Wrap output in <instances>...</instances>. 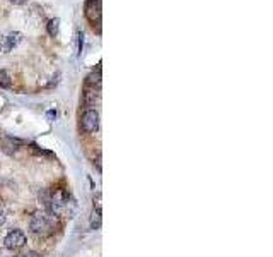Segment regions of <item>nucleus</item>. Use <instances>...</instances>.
Listing matches in <instances>:
<instances>
[{
	"label": "nucleus",
	"mask_w": 273,
	"mask_h": 257,
	"mask_svg": "<svg viewBox=\"0 0 273 257\" xmlns=\"http://www.w3.org/2000/svg\"><path fill=\"white\" fill-rule=\"evenodd\" d=\"M103 223V216H101V209L99 208H94L91 213V218H89V225H91L92 230H99Z\"/></svg>",
	"instance_id": "8"
},
{
	"label": "nucleus",
	"mask_w": 273,
	"mask_h": 257,
	"mask_svg": "<svg viewBox=\"0 0 273 257\" xmlns=\"http://www.w3.org/2000/svg\"><path fill=\"white\" fill-rule=\"evenodd\" d=\"M101 0H87L86 9H84V14H86V19L91 22L92 26H99L101 24Z\"/></svg>",
	"instance_id": "3"
},
{
	"label": "nucleus",
	"mask_w": 273,
	"mask_h": 257,
	"mask_svg": "<svg viewBox=\"0 0 273 257\" xmlns=\"http://www.w3.org/2000/svg\"><path fill=\"white\" fill-rule=\"evenodd\" d=\"M31 230L40 237H48L56 230V214L51 211H36L31 218Z\"/></svg>",
	"instance_id": "1"
},
{
	"label": "nucleus",
	"mask_w": 273,
	"mask_h": 257,
	"mask_svg": "<svg viewBox=\"0 0 273 257\" xmlns=\"http://www.w3.org/2000/svg\"><path fill=\"white\" fill-rule=\"evenodd\" d=\"M4 223H6V216H4V213L0 211V226H2Z\"/></svg>",
	"instance_id": "16"
},
{
	"label": "nucleus",
	"mask_w": 273,
	"mask_h": 257,
	"mask_svg": "<svg viewBox=\"0 0 273 257\" xmlns=\"http://www.w3.org/2000/svg\"><path fill=\"white\" fill-rule=\"evenodd\" d=\"M21 257H41L38 252H27V254H24V255H21Z\"/></svg>",
	"instance_id": "15"
},
{
	"label": "nucleus",
	"mask_w": 273,
	"mask_h": 257,
	"mask_svg": "<svg viewBox=\"0 0 273 257\" xmlns=\"http://www.w3.org/2000/svg\"><path fill=\"white\" fill-rule=\"evenodd\" d=\"M96 101H99V90L96 91V88H91V90H86L84 93V103L89 106H92Z\"/></svg>",
	"instance_id": "9"
},
{
	"label": "nucleus",
	"mask_w": 273,
	"mask_h": 257,
	"mask_svg": "<svg viewBox=\"0 0 273 257\" xmlns=\"http://www.w3.org/2000/svg\"><path fill=\"white\" fill-rule=\"evenodd\" d=\"M4 244H6L7 249H11V250L22 249V247L26 245V233L22 232V230H17V228H16V230H12V232L7 233Z\"/></svg>",
	"instance_id": "5"
},
{
	"label": "nucleus",
	"mask_w": 273,
	"mask_h": 257,
	"mask_svg": "<svg viewBox=\"0 0 273 257\" xmlns=\"http://www.w3.org/2000/svg\"><path fill=\"white\" fill-rule=\"evenodd\" d=\"M11 4H14V6H24V4L27 2V0H9Z\"/></svg>",
	"instance_id": "14"
},
{
	"label": "nucleus",
	"mask_w": 273,
	"mask_h": 257,
	"mask_svg": "<svg viewBox=\"0 0 273 257\" xmlns=\"http://www.w3.org/2000/svg\"><path fill=\"white\" fill-rule=\"evenodd\" d=\"M12 79L6 71H0V88H11Z\"/></svg>",
	"instance_id": "12"
},
{
	"label": "nucleus",
	"mask_w": 273,
	"mask_h": 257,
	"mask_svg": "<svg viewBox=\"0 0 273 257\" xmlns=\"http://www.w3.org/2000/svg\"><path fill=\"white\" fill-rule=\"evenodd\" d=\"M40 199L53 214H60L69 206V194L63 189H46L40 194Z\"/></svg>",
	"instance_id": "2"
},
{
	"label": "nucleus",
	"mask_w": 273,
	"mask_h": 257,
	"mask_svg": "<svg viewBox=\"0 0 273 257\" xmlns=\"http://www.w3.org/2000/svg\"><path fill=\"white\" fill-rule=\"evenodd\" d=\"M21 144L22 141H19L16 137H11V135H2V137H0V149L6 154H14Z\"/></svg>",
	"instance_id": "7"
},
{
	"label": "nucleus",
	"mask_w": 273,
	"mask_h": 257,
	"mask_svg": "<svg viewBox=\"0 0 273 257\" xmlns=\"http://www.w3.org/2000/svg\"><path fill=\"white\" fill-rule=\"evenodd\" d=\"M87 86L89 88H97V90H99V86H101V69H97V71L89 74V76H87Z\"/></svg>",
	"instance_id": "10"
},
{
	"label": "nucleus",
	"mask_w": 273,
	"mask_h": 257,
	"mask_svg": "<svg viewBox=\"0 0 273 257\" xmlns=\"http://www.w3.org/2000/svg\"><path fill=\"white\" fill-rule=\"evenodd\" d=\"M46 119H48L50 122H53V120L56 119V111L55 110H48V111H46Z\"/></svg>",
	"instance_id": "13"
},
{
	"label": "nucleus",
	"mask_w": 273,
	"mask_h": 257,
	"mask_svg": "<svg viewBox=\"0 0 273 257\" xmlns=\"http://www.w3.org/2000/svg\"><path fill=\"white\" fill-rule=\"evenodd\" d=\"M21 40H22L21 33H17V31L9 33V35L0 38V50H2L4 53H9V51L14 50L19 43H21Z\"/></svg>",
	"instance_id": "6"
},
{
	"label": "nucleus",
	"mask_w": 273,
	"mask_h": 257,
	"mask_svg": "<svg viewBox=\"0 0 273 257\" xmlns=\"http://www.w3.org/2000/svg\"><path fill=\"white\" fill-rule=\"evenodd\" d=\"M46 31H48V35L51 36V38H55V36L58 35V31H60V19L58 17L48 21V24H46Z\"/></svg>",
	"instance_id": "11"
},
{
	"label": "nucleus",
	"mask_w": 273,
	"mask_h": 257,
	"mask_svg": "<svg viewBox=\"0 0 273 257\" xmlns=\"http://www.w3.org/2000/svg\"><path fill=\"white\" fill-rule=\"evenodd\" d=\"M81 125L84 129V132L87 134H92L96 132L97 129H99V113H97L96 110H86L81 119Z\"/></svg>",
	"instance_id": "4"
}]
</instances>
